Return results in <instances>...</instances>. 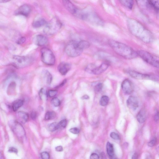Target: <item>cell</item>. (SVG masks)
I'll return each mask as SVG.
<instances>
[{"instance_id":"obj_1","label":"cell","mask_w":159,"mask_h":159,"mask_svg":"<svg viewBox=\"0 0 159 159\" xmlns=\"http://www.w3.org/2000/svg\"><path fill=\"white\" fill-rule=\"evenodd\" d=\"M127 24L131 33L141 41L145 43L152 41L153 37L152 33L139 22L129 19L127 20Z\"/></svg>"},{"instance_id":"obj_2","label":"cell","mask_w":159,"mask_h":159,"mask_svg":"<svg viewBox=\"0 0 159 159\" xmlns=\"http://www.w3.org/2000/svg\"><path fill=\"white\" fill-rule=\"evenodd\" d=\"M108 44L115 52L124 58L130 59L136 58L138 56L137 52L124 43L110 40Z\"/></svg>"},{"instance_id":"obj_3","label":"cell","mask_w":159,"mask_h":159,"mask_svg":"<svg viewBox=\"0 0 159 159\" xmlns=\"http://www.w3.org/2000/svg\"><path fill=\"white\" fill-rule=\"evenodd\" d=\"M61 26V24L59 20L54 18L47 24L43 30V32L47 35H52L57 32Z\"/></svg>"},{"instance_id":"obj_4","label":"cell","mask_w":159,"mask_h":159,"mask_svg":"<svg viewBox=\"0 0 159 159\" xmlns=\"http://www.w3.org/2000/svg\"><path fill=\"white\" fill-rule=\"evenodd\" d=\"M83 50L79 47L78 42L75 41H70L66 45L65 48L66 54L71 57H75L80 56Z\"/></svg>"},{"instance_id":"obj_5","label":"cell","mask_w":159,"mask_h":159,"mask_svg":"<svg viewBox=\"0 0 159 159\" xmlns=\"http://www.w3.org/2000/svg\"><path fill=\"white\" fill-rule=\"evenodd\" d=\"M139 55L144 61L151 66L157 68H159V58L147 51L139 50L137 52Z\"/></svg>"},{"instance_id":"obj_6","label":"cell","mask_w":159,"mask_h":159,"mask_svg":"<svg viewBox=\"0 0 159 159\" xmlns=\"http://www.w3.org/2000/svg\"><path fill=\"white\" fill-rule=\"evenodd\" d=\"M41 59L45 64L48 66L53 65L55 62V57L53 52L49 49L43 48L41 50Z\"/></svg>"},{"instance_id":"obj_7","label":"cell","mask_w":159,"mask_h":159,"mask_svg":"<svg viewBox=\"0 0 159 159\" xmlns=\"http://www.w3.org/2000/svg\"><path fill=\"white\" fill-rule=\"evenodd\" d=\"M13 63L16 67L22 68L30 65L32 60L27 56H14L13 57Z\"/></svg>"},{"instance_id":"obj_8","label":"cell","mask_w":159,"mask_h":159,"mask_svg":"<svg viewBox=\"0 0 159 159\" xmlns=\"http://www.w3.org/2000/svg\"><path fill=\"white\" fill-rule=\"evenodd\" d=\"M127 72L132 77L137 79H150L157 80L158 79V78L155 75L143 74L134 70H129L127 71Z\"/></svg>"},{"instance_id":"obj_9","label":"cell","mask_w":159,"mask_h":159,"mask_svg":"<svg viewBox=\"0 0 159 159\" xmlns=\"http://www.w3.org/2000/svg\"><path fill=\"white\" fill-rule=\"evenodd\" d=\"M11 127L12 131L18 138L21 139L25 136V131L20 123L17 121L13 122Z\"/></svg>"},{"instance_id":"obj_10","label":"cell","mask_w":159,"mask_h":159,"mask_svg":"<svg viewBox=\"0 0 159 159\" xmlns=\"http://www.w3.org/2000/svg\"><path fill=\"white\" fill-rule=\"evenodd\" d=\"M31 11V7L27 4L21 6L15 11L14 13L15 15L28 16Z\"/></svg>"},{"instance_id":"obj_11","label":"cell","mask_w":159,"mask_h":159,"mask_svg":"<svg viewBox=\"0 0 159 159\" xmlns=\"http://www.w3.org/2000/svg\"><path fill=\"white\" fill-rule=\"evenodd\" d=\"M121 88L124 93L126 94H131L134 90L133 84L132 82L128 79H125L122 82Z\"/></svg>"},{"instance_id":"obj_12","label":"cell","mask_w":159,"mask_h":159,"mask_svg":"<svg viewBox=\"0 0 159 159\" xmlns=\"http://www.w3.org/2000/svg\"><path fill=\"white\" fill-rule=\"evenodd\" d=\"M66 8L72 14L78 16L80 12L70 0H62Z\"/></svg>"},{"instance_id":"obj_13","label":"cell","mask_w":159,"mask_h":159,"mask_svg":"<svg viewBox=\"0 0 159 159\" xmlns=\"http://www.w3.org/2000/svg\"><path fill=\"white\" fill-rule=\"evenodd\" d=\"M127 106L132 110H135L139 107L138 100L136 97L131 96L129 97L126 101Z\"/></svg>"},{"instance_id":"obj_14","label":"cell","mask_w":159,"mask_h":159,"mask_svg":"<svg viewBox=\"0 0 159 159\" xmlns=\"http://www.w3.org/2000/svg\"><path fill=\"white\" fill-rule=\"evenodd\" d=\"M34 44L39 46H42L46 44L48 42L47 38L42 34H38L35 36L33 39Z\"/></svg>"},{"instance_id":"obj_15","label":"cell","mask_w":159,"mask_h":159,"mask_svg":"<svg viewBox=\"0 0 159 159\" xmlns=\"http://www.w3.org/2000/svg\"><path fill=\"white\" fill-rule=\"evenodd\" d=\"M71 68L70 64L68 63L61 62L58 66L57 69L59 72L62 75H65Z\"/></svg>"},{"instance_id":"obj_16","label":"cell","mask_w":159,"mask_h":159,"mask_svg":"<svg viewBox=\"0 0 159 159\" xmlns=\"http://www.w3.org/2000/svg\"><path fill=\"white\" fill-rule=\"evenodd\" d=\"M109 65V63L106 62L102 63L98 66H96L93 70L92 74L98 75L102 74L107 69Z\"/></svg>"},{"instance_id":"obj_17","label":"cell","mask_w":159,"mask_h":159,"mask_svg":"<svg viewBox=\"0 0 159 159\" xmlns=\"http://www.w3.org/2000/svg\"><path fill=\"white\" fill-rule=\"evenodd\" d=\"M16 118L17 122L20 124H24L28 121L29 115L25 112L20 111L16 113Z\"/></svg>"},{"instance_id":"obj_18","label":"cell","mask_w":159,"mask_h":159,"mask_svg":"<svg viewBox=\"0 0 159 159\" xmlns=\"http://www.w3.org/2000/svg\"><path fill=\"white\" fill-rule=\"evenodd\" d=\"M137 120L140 123H143L146 120V114L145 111L144 110H141L138 113L136 116Z\"/></svg>"},{"instance_id":"obj_19","label":"cell","mask_w":159,"mask_h":159,"mask_svg":"<svg viewBox=\"0 0 159 159\" xmlns=\"http://www.w3.org/2000/svg\"><path fill=\"white\" fill-rule=\"evenodd\" d=\"M107 153L110 158H114V153L113 145L109 142H107L106 145Z\"/></svg>"},{"instance_id":"obj_20","label":"cell","mask_w":159,"mask_h":159,"mask_svg":"<svg viewBox=\"0 0 159 159\" xmlns=\"http://www.w3.org/2000/svg\"><path fill=\"white\" fill-rule=\"evenodd\" d=\"M139 7L143 9H147L150 7H152L148 0H136Z\"/></svg>"},{"instance_id":"obj_21","label":"cell","mask_w":159,"mask_h":159,"mask_svg":"<svg viewBox=\"0 0 159 159\" xmlns=\"http://www.w3.org/2000/svg\"><path fill=\"white\" fill-rule=\"evenodd\" d=\"M24 100L19 99L15 101L12 105V108L14 111H17L23 104Z\"/></svg>"},{"instance_id":"obj_22","label":"cell","mask_w":159,"mask_h":159,"mask_svg":"<svg viewBox=\"0 0 159 159\" xmlns=\"http://www.w3.org/2000/svg\"><path fill=\"white\" fill-rule=\"evenodd\" d=\"M46 21L43 18H39L34 21L32 24L33 26L35 28H39L46 24Z\"/></svg>"},{"instance_id":"obj_23","label":"cell","mask_w":159,"mask_h":159,"mask_svg":"<svg viewBox=\"0 0 159 159\" xmlns=\"http://www.w3.org/2000/svg\"><path fill=\"white\" fill-rule=\"evenodd\" d=\"M122 4L125 7L131 9L133 7L134 2L133 0H120Z\"/></svg>"},{"instance_id":"obj_24","label":"cell","mask_w":159,"mask_h":159,"mask_svg":"<svg viewBox=\"0 0 159 159\" xmlns=\"http://www.w3.org/2000/svg\"><path fill=\"white\" fill-rule=\"evenodd\" d=\"M43 75L47 84H50L52 80V76L51 74L48 70H45L43 72Z\"/></svg>"},{"instance_id":"obj_25","label":"cell","mask_w":159,"mask_h":159,"mask_svg":"<svg viewBox=\"0 0 159 159\" xmlns=\"http://www.w3.org/2000/svg\"><path fill=\"white\" fill-rule=\"evenodd\" d=\"M78 44L80 48L83 50L88 48L90 45L88 42L83 40L78 42Z\"/></svg>"},{"instance_id":"obj_26","label":"cell","mask_w":159,"mask_h":159,"mask_svg":"<svg viewBox=\"0 0 159 159\" xmlns=\"http://www.w3.org/2000/svg\"><path fill=\"white\" fill-rule=\"evenodd\" d=\"M152 7L156 11L159 10V0H148Z\"/></svg>"},{"instance_id":"obj_27","label":"cell","mask_w":159,"mask_h":159,"mask_svg":"<svg viewBox=\"0 0 159 159\" xmlns=\"http://www.w3.org/2000/svg\"><path fill=\"white\" fill-rule=\"evenodd\" d=\"M109 99L108 96L104 95L102 96L101 98L99 103L101 105L104 106L107 105L109 102Z\"/></svg>"},{"instance_id":"obj_28","label":"cell","mask_w":159,"mask_h":159,"mask_svg":"<svg viewBox=\"0 0 159 159\" xmlns=\"http://www.w3.org/2000/svg\"><path fill=\"white\" fill-rule=\"evenodd\" d=\"M59 127L58 123L54 122L51 123L49 125L48 129L50 131L53 132L58 129Z\"/></svg>"},{"instance_id":"obj_29","label":"cell","mask_w":159,"mask_h":159,"mask_svg":"<svg viewBox=\"0 0 159 159\" xmlns=\"http://www.w3.org/2000/svg\"><path fill=\"white\" fill-rule=\"evenodd\" d=\"M56 114L54 111L47 112L45 116V119L46 120H49L53 119L55 116Z\"/></svg>"},{"instance_id":"obj_30","label":"cell","mask_w":159,"mask_h":159,"mask_svg":"<svg viewBox=\"0 0 159 159\" xmlns=\"http://www.w3.org/2000/svg\"><path fill=\"white\" fill-rule=\"evenodd\" d=\"M96 66L93 64L88 65L85 68L86 71L90 74H92L93 70Z\"/></svg>"},{"instance_id":"obj_31","label":"cell","mask_w":159,"mask_h":159,"mask_svg":"<svg viewBox=\"0 0 159 159\" xmlns=\"http://www.w3.org/2000/svg\"><path fill=\"white\" fill-rule=\"evenodd\" d=\"M39 95L40 98L42 99L46 98L47 96V91L43 88H42L39 93Z\"/></svg>"},{"instance_id":"obj_32","label":"cell","mask_w":159,"mask_h":159,"mask_svg":"<svg viewBox=\"0 0 159 159\" xmlns=\"http://www.w3.org/2000/svg\"><path fill=\"white\" fill-rule=\"evenodd\" d=\"M15 84V83L14 82H12L8 86L7 89V92L8 93L11 94V93H12L13 92L16 86Z\"/></svg>"},{"instance_id":"obj_33","label":"cell","mask_w":159,"mask_h":159,"mask_svg":"<svg viewBox=\"0 0 159 159\" xmlns=\"http://www.w3.org/2000/svg\"><path fill=\"white\" fill-rule=\"evenodd\" d=\"M103 85L102 83H99L94 86V89L95 92L98 93L100 92L102 88Z\"/></svg>"},{"instance_id":"obj_34","label":"cell","mask_w":159,"mask_h":159,"mask_svg":"<svg viewBox=\"0 0 159 159\" xmlns=\"http://www.w3.org/2000/svg\"><path fill=\"white\" fill-rule=\"evenodd\" d=\"M53 105L55 107H58L60 104V101L59 99L56 97L54 98L51 100Z\"/></svg>"},{"instance_id":"obj_35","label":"cell","mask_w":159,"mask_h":159,"mask_svg":"<svg viewBox=\"0 0 159 159\" xmlns=\"http://www.w3.org/2000/svg\"><path fill=\"white\" fill-rule=\"evenodd\" d=\"M41 157L43 159H49L50 158V155L48 153L46 152H42L41 153Z\"/></svg>"},{"instance_id":"obj_36","label":"cell","mask_w":159,"mask_h":159,"mask_svg":"<svg viewBox=\"0 0 159 159\" xmlns=\"http://www.w3.org/2000/svg\"><path fill=\"white\" fill-rule=\"evenodd\" d=\"M59 127L63 128H65L67 125V121L65 119L61 120L58 123Z\"/></svg>"},{"instance_id":"obj_37","label":"cell","mask_w":159,"mask_h":159,"mask_svg":"<svg viewBox=\"0 0 159 159\" xmlns=\"http://www.w3.org/2000/svg\"><path fill=\"white\" fill-rule=\"evenodd\" d=\"M57 91L56 90H50L48 92V95L51 97H54L57 93Z\"/></svg>"},{"instance_id":"obj_38","label":"cell","mask_w":159,"mask_h":159,"mask_svg":"<svg viewBox=\"0 0 159 159\" xmlns=\"http://www.w3.org/2000/svg\"><path fill=\"white\" fill-rule=\"evenodd\" d=\"M110 136L111 138L115 140H119L120 139L118 134L114 132H111L110 134Z\"/></svg>"},{"instance_id":"obj_39","label":"cell","mask_w":159,"mask_h":159,"mask_svg":"<svg viewBox=\"0 0 159 159\" xmlns=\"http://www.w3.org/2000/svg\"><path fill=\"white\" fill-rule=\"evenodd\" d=\"M69 131L71 133L75 134H77L80 132V130L79 129L76 127L72 128L70 129Z\"/></svg>"},{"instance_id":"obj_40","label":"cell","mask_w":159,"mask_h":159,"mask_svg":"<svg viewBox=\"0 0 159 159\" xmlns=\"http://www.w3.org/2000/svg\"><path fill=\"white\" fill-rule=\"evenodd\" d=\"M156 139L154 138L148 143V145L150 147H152L156 144Z\"/></svg>"},{"instance_id":"obj_41","label":"cell","mask_w":159,"mask_h":159,"mask_svg":"<svg viewBox=\"0 0 159 159\" xmlns=\"http://www.w3.org/2000/svg\"><path fill=\"white\" fill-rule=\"evenodd\" d=\"M26 39L24 37H21L17 41V43L18 44H22L25 41Z\"/></svg>"},{"instance_id":"obj_42","label":"cell","mask_w":159,"mask_h":159,"mask_svg":"<svg viewBox=\"0 0 159 159\" xmlns=\"http://www.w3.org/2000/svg\"><path fill=\"white\" fill-rule=\"evenodd\" d=\"M99 158V156L97 154L94 153L91 154L90 156V158L91 159H98Z\"/></svg>"},{"instance_id":"obj_43","label":"cell","mask_w":159,"mask_h":159,"mask_svg":"<svg viewBox=\"0 0 159 159\" xmlns=\"http://www.w3.org/2000/svg\"><path fill=\"white\" fill-rule=\"evenodd\" d=\"M8 151L11 152H14L16 153H17L18 152L17 149L13 147H11L9 149Z\"/></svg>"},{"instance_id":"obj_44","label":"cell","mask_w":159,"mask_h":159,"mask_svg":"<svg viewBox=\"0 0 159 159\" xmlns=\"http://www.w3.org/2000/svg\"><path fill=\"white\" fill-rule=\"evenodd\" d=\"M37 116L36 113L34 111H33L31 112L30 114L31 118L33 120L35 119Z\"/></svg>"},{"instance_id":"obj_45","label":"cell","mask_w":159,"mask_h":159,"mask_svg":"<svg viewBox=\"0 0 159 159\" xmlns=\"http://www.w3.org/2000/svg\"><path fill=\"white\" fill-rule=\"evenodd\" d=\"M55 150L57 152H61L63 150V148L62 146H59L55 148Z\"/></svg>"},{"instance_id":"obj_46","label":"cell","mask_w":159,"mask_h":159,"mask_svg":"<svg viewBox=\"0 0 159 159\" xmlns=\"http://www.w3.org/2000/svg\"><path fill=\"white\" fill-rule=\"evenodd\" d=\"M158 112L157 111L154 116V120L157 121L158 120Z\"/></svg>"},{"instance_id":"obj_47","label":"cell","mask_w":159,"mask_h":159,"mask_svg":"<svg viewBox=\"0 0 159 159\" xmlns=\"http://www.w3.org/2000/svg\"><path fill=\"white\" fill-rule=\"evenodd\" d=\"M66 81H67L66 79L64 80L63 81L59 84V85H58V87H61L63 86L66 83Z\"/></svg>"},{"instance_id":"obj_48","label":"cell","mask_w":159,"mask_h":159,"mask_svg":"<svg viewBox=\"0 0 159 159\" xmlns=\"http://www.w3.org/2000/svg\"><path fill=\"white\" fill-rule=\"evenodd\" d=\"M89 98V97L87 95H85L83 96L81 99H88Z\"/></svg>"},{"instance_id":"obj_49","label":"cell","mask_w":159,"mask_h":159,"mask_svg":"<svg viewBox=\"0 0 159 159\" xmlns=\"http://www.w3.org/2000/svg\"><path fill=\"white\" fill-rule=\"evenodd\" d=\"M138 155L136 153H134L132 157V159H137L138 158Z\"/></svg>"},{"instance_id":"obj_50","label":"cell","mask_w":159,"mask_h":159,"mask_svg":"<svg viewBox=\"0 0 159 159\" xmlns=\"http://www.w3.org/2000/svg\"><path fill=\"white\" fill-rule=\"evenodd\" d=\"M11 0H0V3H5L10 1Z\"/></svg>"},{"instance_id":"obj_51","label":"cell","mask_w":159,"mask_h":159,"mask_svg":"<svg viewBox=\"0 0 159 159\" xmlns=\"http://www.w3.org/2000/svg\"><path fill=\"white\" fill-rule=\"evenodd\" d=\"M103 152H102L101 154V157L102 158H105V155Z\"/></svg>"},{"instance_id":"obj_52","label":"cell","mask_w":159,"mask_h":159,"mask_svg":"<svg viewBox=\"0 0 159 159\" xmlns=\"http://www.w3.org/2000/svg\"><path fill=\"white\" fill-rule=\"evenodd\" d=\"M2 158V153L0 152V159Z\"/></svg>"}]
</instances>
